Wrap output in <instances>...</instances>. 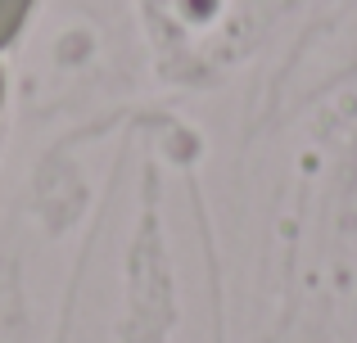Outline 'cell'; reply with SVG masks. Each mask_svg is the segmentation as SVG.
Returning <instances> with one entry per match:
<instances>
[{"instance_id":"cell-1","label":"cell","mask_w":357,"mask_h":343,"mask_svg":"<svg viewBox=\"0 0 357 343\" xmlns=\"http://www.w3.org/2000/svg\"><path fill=\"white\" fill-rule=\"evenodd\" d=\"M32 9H36V0H0V54H5L9 45L23 36Z\"/></svg>"},{"instance_id":"cell-2","label":"cell","mask_w":357,"mask_h":343,"mask_svg":"<svg viewBox=\"0 0 357 343\" xmlns=\"http://www.w3.org/2000/svg\"><path fill=\"white\" fill-rule=\"evenodd\" d=\"M0 118H5V68H0Z\"/></svg>"}]
</instances>
